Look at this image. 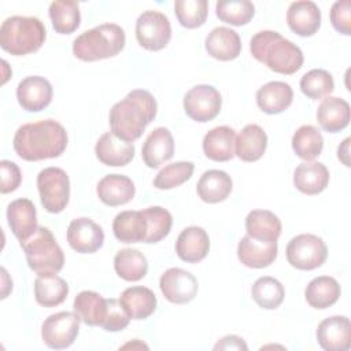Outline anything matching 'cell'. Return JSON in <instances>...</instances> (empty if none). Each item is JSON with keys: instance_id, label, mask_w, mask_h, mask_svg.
I'll return each instance as SVG.
<instances>
[{"instance_id": "cell-24", "label": "cell", "mask_w": 351, "mask_h": 351, "mask_svg": "<svg viewBox=\"0 0 351 351\" xmlns=\"http://www.w3.org/2000/svg\"><path fill=\"white\" fill-rule=\"evenodd\" d=\"M112 232L121 243H144L148 232V222L144 211L128 210L117 214L112 221Z\"/></svg>"}, {"instance_id": "cell-27", "label": "cell", "mask_w": 351, "mask_h": 351, "mask_svg": "<svg viewBox=\"0 0 351 351\" xmlns=\"http://www.w3.org/2000/svg\"><path fill=\"white\" fill-rule=\"evenodd\" d=\"M293 99V90L284 81H270L256 90V104L266 114H280Z\"/></svg>"}, {"instance_id": "cell-16", "label": "cell", "mask_w": 351, "mask_h": 351, "mask_svg": "<svg viewBox=\"0 0 351 351\" xmlns=\"http://www.w3.org/2000/svg\"><path fill=\"white\" fill-rule=\"evenodd\" d=\"M7 221L14 236L21 241L27 240L37 230V211L26 197L12 200L7 207Z\"/></svg>"}, {"instance_id": "cell-4", "label": "cell", "mask_w": 351, "mask_h": 351, "mask_svg": "<svg viewBox=\"0 0 351 351\" xmlns=\"http://www.w3.org/2000/svg\"><path fill=\"white\" fill-rule=\"evenodd\" d=\"M126 43L123 29L115 23H103L81 33L73 41V53L84 62H96L118 55Z\"/></svg>"}, {"instance_id": "cell-47", "label": "cell", "mask_w": 351, "mask_h": 351, "mask_svg": "<svg viewBox=\"0 0 351 351\" xmlns=\"http://www.w3.org/2000/svg\"><path fill=\"white\" fill-rule=\"evenodd\" d=\"M0 170H1V185L0 191L1 193H10L18 189V186L22 182V173L16 163L3 159L0 162Z\"/></svg>"}, {"instance_id": "cell-17", "label": "cell", "mask_w": 351, "mask_h": 351, "mask_svg": "<svg viewBox=\"0 0 351 351\" xmlns=\"http://www.w3.org/2000/svg\"><path fill=\"white\" fill-rule=\"evenodd\" d=\"M287 22L289 29L298 36L310 37L321 26V11L314 1H293L287 11Z\"/></svg>"}, {"instance_id": "cell-14", "label": "cell", "mask_w": 351, "mask_h": 351, "mask_svg": "<svg viewBox=\"0 0 351 351\" xmlns=\"http://www.w3.org/2000/svg\"><path fill=\"white\" fill-rule=\"evenodd\" d=\"M317 341L326 351H347L351 347V324L344 315H332L319 322Z\"/></svg>"}, {"instance_id": "cell-40", "label": "cell", "mask_w": 351, "mask_h": 351, "mask_svg": "<svg viewBox=\"0 0 351 351\" xmlns=\"http://www.w3.org/2000/svg\"><path fill=\"white\" fill-rule=\"evenodd\" d=\"M215 14L225 23L243 26L252 19L255 14V5L248 0L217 1Z\"/></svg>"}, {"instance_id": "cell-11", "label": "cell", "mask_w": 351, "mask_h": 351, "mask_svg": "<svg viewBox=\"0 0 351 351\" xmlns=\"http://www.w3.org/2000/svg\"><path fill=\"white\" fill-rule=\"evenodd\" d=\"M222 106V97L213 85H196L184 96V110L186 115L196 122H208L214 119Z\"/></svg>"}, {"instance_id": "cell-1", "label": "cell", "mask_w": 351, "mask_h": 351, "mask_svg": "<svg viewBox=\"0 0 351 351\" xmlns=\"http://www.w3.org/2000/svg\"><path fill=\"white\" fill-rule=\"evenodd\" d=\"M14 149L27 162L60 156L67 147L66 129L53 119L25 123L15 132Z\"/></svg>"}, {"instance_id": "cell-34", "label": "cell", "mask_w": 351, "mask_h": 351, "mask_svg": "<svg viewBox=\"0 0 351 351\" xmlns=\"http://www.w3.org/2000/svg\"><path fill=\"white\" fill-rule=\"evenodd\" d=\"M340 293V284L333 277L319 276L307 284L304 298L311 307L324 310L333 306L339 300Z\"/></svg>"}, {"instance_id": "cell-13", "label": "cell", "mask_w": 351, "mask_h": 351, "mask_svg": "<svg viewBox=\"0 0 351 351\" xmlns=\"http://www.w3.org/2000/svg\"><path fill=\"white\" fill-rule=\"evenodd\" d=\"M67 243L80 254H93L104 243V232L100 225L86 217L73 219L67 228Z\"/></svg>"}, {"instance_id": "cell-23", "label": "cell", "mask_w": 351, "mask_h": 351, "mask_svg": "<svg viewBox=\"0 0 351 351\" xmlns=\"http://www.w3.org/2000/svg\"><path fill=\"white\" fill-rule=\"evenodd\" d=\"M96 193L106 206L117 207L129 203L136 193L133 181L123 174H107L96 186Z\"/></svg>"}, {"instance_id": "cell-39", "label": "cell", "mask_w": 351, "mask_h": 351, "mask_svg": "<svg viewBox=\"0 0 351 351\" xmlns=\"http://www.w3.org/2000/svg\"><path fill=\"white\" fill-rule=\"evenodd\" d=\"M252 300L265 310L277 308L285 296L282 284L269 276L259 277L251 287Z\"/></svg>"}, {"instance_id": "cell-37", "label": "cell", "mask_w": 351, "mask_h": 351, "mask_svg": "<svg viewBox=\"0 0 351 351\" xmlns=\"http://www.w3.org/2000/svg\"><path fill=\"white\" fill-rule=\"evenodd\" d=\"M49 18L56 33L70 34L75 32L81 22L80 5L71 0H56L49 4Z\"/></svg>"}, {"instance_id": "cell-10", "label": "cell", "mask_w": 351, "mask_h": 351, "mask_svg": "<svg viewBox=\"0 0 351 351\" xmlns=\"http://www.w3.org/2000/svg\"><path fill=\"white\" fill-rule=\"evenodd\" d=\"M80 321V317L70 311L51 314L41 326L43 341L52 350H63L70 347L78 336Z\"/></svg>"}, {"instance_id": "cell-32", "label": "cell", "mask_w": 351, "mask_h": 351, "mask_svg": "<svg viewBox=\"0 0 351 351\" xmlns=\"http://www.w3.org/2000/svg\"><path fill=\"white\" fill-rule=\"evenodd\" d=\"M121 304L132 319H145L156 310V296L147 287H129L119 296Z\"/></svg>"}, {"instance_id": "cell-6", "label": "cell", "mask_w": 351, "mask_h": 351, "mask_svg": "<svg viewBox=\"0 0 351 351\" xmlns=\"http://www.w3.org/2000/svg\"><path fill=\"white\" fill-rule=\"evenodd\" d=\"M19 244L25 251L29 267L34 273L51 274L59 273L63 269V251L48 228L38 226L33 236Z\"/></svg>"}, {"instance_id": "cell-36", "label": "cell", "mask_w": 351, "mask_h": 351, "mask_svg": "<svg viewBox=\"0 0 351 351\" xmlns=\"http://www.w3.org/2000/svg\"><path fill=\"white\" fill-rule=\"evenodd\" d=\"M115 273L125 281H138L148 271V262L143 252L134 248L119 250L114 256Z\"/></svg>"}, {"instance_id": "cell-3", "label": "cell", "mask_w": 351, "mask_h": 351, "mask_svg": "<svg viewBox=\"0 0 351 351\" xmlns=\"http://www.w3.org/2000/svg\"><path fill=\"white\" fill-rule=\"evenodd\" d=\"M251 55L278 74H295L303 66V52L274 30H261L250 41Z\"/></svg>"}, {"instance_id": "cell-2", "label": "cell", "mask_w": 351, "mask_h": 351, "mask_svg": "<svg viewBox=\"0 0 351 351\" xmlns=\"http://www.w3.org/2000/svg\"><path fill=\"white\" fill-rule=\"evenodd\" d=\"M158 104L155 97L144 89L130 90L110 110L111 132L123 141L133 143L155 119Z\"/></svg>"}, {"instance_id": "cell-9", "label": "cell", "mask_w": 351, "mask_h": 351, "mask_svg": "<svg viewBox=\"0 0 351 351\" xmlns=\"http://www.w3.org/2000/svg\"><path fill=\"white\" fill-rule=\"evenodd\" d=\"M171 37V25L169 18L156 10L144 11L136 21V38L138 44L148 51L165 48Z\"/></svg>"}, {"instance_id": "cell-38", "label": "cell", "mask_w": 351, "mask_h": 351, "mask_svg": "<svg viewBox=\"0 0 351 351\" xmlns=\"http://www.w3.org/2000/svg\"><path fill=\"white\" fill-rule=\"evenodd\" d=\"M292 148L300 159L311 162L321 155L324 148V137L313 125L300 126L292 136Z\"/></svg>"}, {"instance_id": "cell-46", "label": "cell", "mask_w": 351, "mask_h": 351, "mask_svg": "<svg viewBox=\"0 0 351 351\" xmlns=\"http://www.w3.org/2000/svg\"><path fill=\"white\" fill-rule=\"evenodd\" d=\"M332 26L341 34H351V1L340 0L333 3L330 8Z\"/></svg>"}, {"instance_id": "cell-49", "label": "cell", "mask_w": 351, "mask_h": 351, "mask_svg": "<svg viewBox=\"0 0 351 351\" xmlns=\"http://www.w3.org/2000/svg\"><path fill=\"white\" fill-rule=\"evenodd\" d=\"M337 158L343 162L344 166H350V137L344 138V141L339 145Z\"/></svg>"}, {"instance_id": "cell-41", "label": "cell", "mask_w": 351, "mask_h": 351, "mask_svg": "<svg viewBox=\"0 0 351 351\" xmlns=\"http://www.w3.org/2000/svg\"><path fill=\"white\" fill-rule=\"evenodd\" d=\"M335 81L329 71L324 69H313L300 78V90L313 100L322 99L332 93Z\"/></svg>"}, {"instance_id": "cell-8", "label": "cell", "mask_w": 351, "mask_h": 351, "mask_svg": "<svg viewBox=\"0 0 351 351\" xmlns=\"http://www.w3.org/2000/svg\"><path fill=\"white\" fill-rule=\"evenodd\" d=\"M285 254L291 266L299 270H314L325 263L328 248L321 237L302 233L289 240Z\"/></svg>"}, {"instance_id": "cell-5", "label": "cell", "mask_w": 351, "mask_h": 351, "mask_svg": "<svg viewBox=\"0 0 351 351\" xmlns=\"http://www.w3.org/2000/svg\"><path fill=\"white\" fill-rule=\"evenodd\" d=\"M45 38V26L36 16L14 15L0 26V47L15 56L38 51Z\"/></svg>"}, {"instance_id": "cell-35", "label": "cell", "mask_w": 351, "mask_h": 351, "mask_svg": "<svg viewBox=\"0 0 351 351\" xmlns=\"http://www.w3.org/2000/svg\"><path fill=\"white\" fill-rule=\"evenodd\" d=\"M74 313L89 326H101L107 314V299L93 291L80 292L73 303Z\"/></svg>"}, {"instance_id": "cell-25", "label": "cell", "mask_w": 351, "mask_h": 351, "mask_svg": "<svg viewBox=\"0 0 351 351\" xmlns=\"http://www.w3.org/2000/svg\"><path fill=\"white\" fill-rule=\"evenodd\" d=\"M236 132L229 126H217L206 133L203 152L214 162H228L234 156Z\"/></svg>"}, {"instance_id": "cell-18", "label": "cell", "mask_w": 351, "mask_h": 351, "mask_svg": "<svg viewBox=\"0 0 351 351\" xmlns=\"http://www.w3.org/2000/svg\"><path fill=\"white\" fill-rule=\"evenodd\" d=\"M174 155V140L167 128L154 129L145 138L141 156L149 169H158Z\"/></svg>"}, {"instance_id": "cell-43", "label": "cell", "mask_w": 351, "mask_h": 351, "mask_svg": "<svg viewBox=\"0 0 351 351\" xmlns=\"http://www.w3.org/2000/svg\"><path fill=\"white\" fill-rule=\"evenodd\" d=\"M195 170V165L192 162H174L163 169L154 178V186L158 189H171L180 186L181 184L186 182Z\"/></svg>"}, {"instance_id": "cell-29", "label": "cell", "mask_w": 351, "mask_h": 351, "mask_svg": "<svg viewBox=\"0 0 351 351\" xmlns=\"http://www.w3.org/2000/svg\"><path fill=\"white\" fill-rule=\"evenodd\" d=\"M267 147L266 132L256 123H250L236 136L234 155L243 162H256L261 159Z\"/></svg>"}, {"instance_id": "cell-28", "label": "cell", "mask_w": 351, "mask_h": 351, "mask_svg": "<svg viewBox=\"0 0 351 351\" xmlns=\"http://www.w3.org/2000/svg\"><path fill=\"white\" fill-rule=\"evenodd\" d=\"M317 121L328 133H337L350 122V104L336 96L325 97L317 108Z\"/></svg>"}, {"instance_id": "cell-22", "label": "cell", "mask_w": 351, "mask_h": 351, "mask_svg": "<svg viewBox=\"0 0 351 351\" xmlns=\"http://www.w3.org/2000/svg\"><path fill=\"white\" fill-rule=\"evenodd\" d=\"M134 145L117 137L112 132L101 134L95 145L97 159L106 166H126L134 158Z\"/></svg>"}, {"instance_id": "cell-42", "label": "cell", "mask_w": 351, "mask_h": 351, "mask_svg": "<svg viewBox=\"0 0 351 351\" xmlns=\"http://www.w3.org/2000/svg\"><path fill=\"white\" fill-rule=\"evenodd\" d=\"M174 12L186 29H196L204 25L208 14V3L206 0H177L174 3Z\"/></svg>"}, {"instance_id": "cell-45", "label": "cell", "mask_w": 351, "mask_h": 351, "mask_svg": "<svg viewBox=\"0 0 351 351\" xmlns=\"http://www.w3.org/2000/svg\"><path fill=\"white\" fill-rule=\"evenodd\" d=\"M130 317L126 313L125 307L117 299H107V314L101 324V328L107 332H119L125 329L129 322Z\"/></svg>"}, {"instance_id": "cell-15", "label": "cell", "mask_w": 351, "mask_h": 351, "mask_svg": "<svg viewBox=\"0 0 351 351\" xmlns=\"http://www.w3.org/2000/svg\"><path fill=\"white\" fill-rule=\"evenodd\" d=\"M16 99L23 110L38 112L49 106L52 100V85L47 78L40 75L26 77L16 86Z\"/></svg>"}, {"instance_id": "cell-44", "label": "cell", "mask_w": 351, "mask_h": 351, "mask_svg": "<svg viewBox=\"0 0 351 351\" xmlns=\"http://www.w3.org/2000/svg\"><path fill=\"white\" fill-rule=\"evenodd\" d=\"M143 211L148 222V232L144 243L154 244L165 239L169 234L173 225L171 214L160 206H152V207L144 208Z\"/></svg>"}, {"instance_id": "cell-31", "label": "cell", "mask_w": 351, "mask_h": 351, "mask_svg": "<svg viewBox=\"0 0 351 351\" xmlns=\"http://www.w3.org/2000/svg\"><path fill=\"white\" fill-rule=\"evenodd\" d=\"M281 229L280 218L269 210H252L245 218L247 234L259 241H277Z\"/></svg>"}, {"instance_id": "cell-19", "label": "cell", "mask_w": 351, "mask_h": 351, "mask_svg": "<svg viewBox=\"0 0 351 351\" xmlns=\"http://www.w3.org/2000/svg\"><path fill=\"white\" fill-rule=\"evenodd\" d=\"M277 241H259L245 234L239 241L237 258L247 267L262 269L274 262L277 258Z\"/></svg>"}, {"instance_id": "cell-21", "label": "cell", "mask_w": 351, "mask_h": 351, "mask_svg": "<svg viewBox=\"0 0 351 351\" xmlns=\"http://www.w3.org/2000/svg\"><path fill=\"white\" fill-rule=\"evenodd\" d=\"M204 47L207 53L222 62L236 59L241 52V40L237 32L230 27H214L206 37Z\"/></svg>"}, {"instance_id": "cell-33", "label": "cell", "mask_w": 351, "mask_h": 351, "mask_svg": "<svg viewBox=\"0 0 351 351\" xmlns=\"http://www.w3.org/2000/svg\"><path fill=\"white\" fill-rule=\"evenodd\" d=\"M69 295L67 282L56 273L38 274L34 280V298L43 307H55L62 304Z\"/></svg>"}, {"instance_id": "cell-12", "label": "cell", "mask_w": 351, "mask_h": 351, "mask_svg": "<svg viewBox=\"0 0 351 351\" xmlns=\"http://www.w3.org/2000/svg\"><path fill=\"white\" fill-rule=\"evenodd\" d=\"M163 296L174 304H185L195 299L199 285L197 280L189 271L180 267L167 269L159 280Z\"/></svg>"}, {"instance_id": "cell-48", "label": "cell", "mask_w": 351, "mask_h": 351, "mask_svg": "<svg viewBox=\"0 0 351 351\" xmlns=\"http://www.w3.org/2000/svg\"><path fill=\"white\" fill-rule=\"evenodd\" d=\"M214 350H248V346L240 336L228 335L218 340V343L214 346Z\"/></svg>"}, {"instance_id": "cell-20", "label": "cell", "mask_w": 351, "mask_h": 351, "mask_svg": "<svg viewBox=\"0 0 351 351\" xmlns=\"http://www.w3.org/2000/svg\"><path fill=\"white\" fill-rule=\"evenodd\" d=\"M210 250V237L200 226H188L177 237V256L188 263H197L206 258Z\"/></svg>"}, {"instance_id": "cell-26", "label": "cell", "mask_w": 351, "mask_h": 351, "mask_svg": "<svg viewBox=\"0 0 351 351\" xmlns=\"http://www.w3.org/2000/svg\"><path fill=\"white\" fill-rule=\"evenodd\" d=\"M329 184V170L321 162H303L293 171V185L304 195H318Z\"/></svg>"}, {"instance_id": "cell-7", "label": "cell", "mask_w": 351, "mask_h": 351, "mask_svg": "<svg viewBox=\"0 0 351 351\" xmlns=\"http://www.w3.org/2000/svg\"><path fill=\"white\" fill-rule=\"evenodd\" d=\"M37 188L43 207L52 214L62 213L70 199V180L60 167H47L37 176Z\"/></svg>"}, {"instance_id": "cell-30", "label": "cell", "mask_w": 351, "mask_h": 351, "mask_svg": "<svg viewBox=\"0 0 351 351\" xmlns=\"http://www.w3.org/2000/svg\"><path fill=\"white\" fill-rule=\"evenodd\" d=\"M232 186V178L226 171L211 169L202 174L197 181L196 191L203 202L219 203L230 195Z\"/></svg>"}]
</instances>
